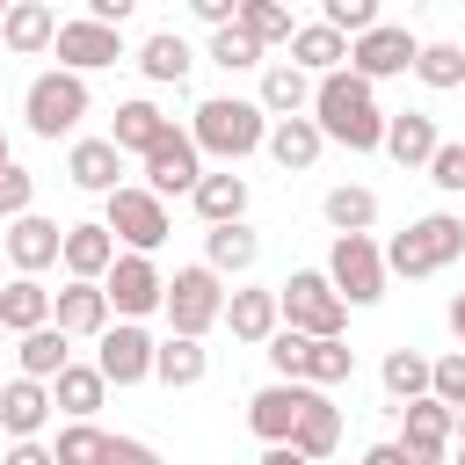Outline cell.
I'll return each mask as SVG.
<instances>
[{
	"label": "cell",
	"mask_w": 465,
	"mask_h": 465,
	"mask_svg": "<svg viewBox=\"0 0 465 465\" xmlns=\"http://www.w3.org/2000/svg\"><path fill=\"white\" fill-rule=\"evenodd\" d=\"M429 182H436L443 196H465V138H443V145L429 153Z\"/></svg>",
	"instance_id": "43"
},
{
	"label": "cell",
	"mask_w": 465,
	"mask_h": 465,
	"mask_svg": "<svg viewBox=\"0 0 465 465\" xmlns=\"http://www.w3.org/2000/svg\"><path fill=\"white\" fill-rule=\"evenodd\" d=\"M276 312L298 334H341L349 327V298L327 283V269H291V283L276 291Z\"/></svg>",
	"instance_id": "5"
},
{
	"label": "cell",
	"mask_w": 465,
	"mask_h": 465,
	"mask_svg": "<svg viewBox=\"0 0 465 465\" xmlns=\"http://www.w3.org/2000/svg\"><path fill=\"white\" fill-rule=\"evenodd\" d=\"M378 378H385V392L407 407V400H421V392H429V356H414V349H392Z\"/></svg>",
	"instance_id": "40"
},
{
	"label": "cell",
	"mask_w": 465,
	"mask_h": 465,
	"mask_svg": "<svg viewBox=\"0 0 465 465\" xmlns=\"http://www.w3.org/2000/svg\"><path fill=\"white\" fill-rule=\"evenodd\" d=\"M51 36H58V15H51L44 0H7V15H0V44H7L15 58L51 51Z\"/></svg>",
	"instance_id": "18"
},
{
	"label": "cell",
	"mask_w": 465,
	"mask_h": 465,
	"mask_svg": "<svg viewBox=\"0 0 465 465\" xmlns=\"http://www.w3.org/2000/svg\"><path fill=\"white\" fill-rule=\"evenodd\" d=\"M262 465H312V458H305L298 443H269V450H262Z\"/></svg>",
	"instance_id": "52"
},
{
	"label": "cell",
	"mask_w": 465,
	"mask_h": 465,
	"mask_svg": "<svg viewBox=\"0 0 465 465\" xmlns=\"http://www.w3.org/2000/svg\"><path fill=\"white\" fill-rule=\"evenodd\" d=\"M189 15H196V22H211V29H225V22L240 15V0H189Z\"/></svg>",
	"instance_id": "49"
},
{
	"label": "cell",
	"mask_w": 465,
	"mask_h": 465,
	"mask_svg": "<svg viewBox=\"0 0 465 465\" xmlns=\"http://www.w3.org/2000/svg\"><path fill=\"white\" fill-rule=\"evenodd\" d=\"M58 240H65V232H58L51 218H36V211H22V218L7 225V240H0V247H7V262H15L22 276H44V269L58 262Z\"/></svg>",
	"instance_id": "17"
},
{
	"label": "cell",
	"mask_w": 465,
	"mask_h": 465,
	"mask_svg": "<svg viewBox=\"0 0 465 465\" xmlns=\"http://www.w3.org/2000/svg\"><path fill=\"white\" fill-rule=\"evenodd\" d=\"M450 450H458L450 465H465V414H458V429H450Z\"/></svg>",
	"instance_id": "54"
},
{
	"label": "cell",
	"mask_w": 465,
	"mask_h": 465,
	"mask_svg": "<svg viewBox=\"0 0 465 465\" xmlns=\"http://www.w3.org/2000/svg\"><path fill=\"white\" fill-rule=\"evenodd\" d=\"M327 283H334L349 305H378V298H385V254H378V240H371V232H334Z\"/></svg>",
	"instance_id": "8"
},
{
	"label": "cell",
	"mask_w": 465,
	"mask_h": 465,
	"mask_svg": "<svg viewBox=\"0 0 465 465\" xmlns=\"http://www.w3.org/2000/svg\"><path fill=\"white\" fill-rule=\"evenodd\" d=\"M94 371H102L109 385H138V378H153V334H145L138 320L102 327V356H94Z\"/></svg>",
	"instance_id": "15"
},
{
	"label": "cell",
	"mask_w": 465,
	"mask_h": 465,
	"mask_svg": "<svg viewBox=\"0 0 465 465\" xmlns=\"http://www.w3.org/2000/svg\"><path fill=\"white\" fill-rule=\"evenodd\" d=\"M291 443H298L305 458H327V450L341 443V407H334L327 392H312V407L298 414V429H291Z\"/></svg>",
	"instance_id": "35"
},
{
	"label": "cell",
	"mask_w": 465,
	"mask_h": 465,
	"mask_svg": "<svg viewBox=\"0 0 465 465\" xmlns=\"http://www.w3.org/2000/svg\"><path fill=\"white\" fill-rule=\"evenodd\" d=\"M0 167H7V131H0Z\"/></svg>",
	"instance_id": "55"
},
{
	"label": "cell",
	"mask_w": 465,
	"mask_h": 465,
	"mask_svg": "<svg viewBox=\"0 0 465 465\" xmlns=\"http://www.w3.org/2000/svg\"><path fill=\"white\" fill-rule=\"evenodd\" d=\"M65 174H73V189H94V196H109V189H116V174H124V153H116V138H80V145L65 153Z\"/></svg>",
	"instance_id": "23"
},
{
	"label": "cell",
	"mask_w": 465,
	"mask_h": 465,
	"mask_svg": "<svg viewBox=\"0 0 465 465\" xmlns=\"http://www.w3.org/2000/svg\"><path fill=\"white\" fill-rule=\"evenodd\" d=\"M65 341H73V334H65L58 320L29 327V334H22V378H44V385H51V378L73 363V349H65Z\"/></svg>",
	"instance_id": "31"
},
{
	"label": "cell",
	"mask_w": 465,
	"mask_h": 465,
	"mask_svg": "<svg viewBox=\"0 0 465 465\" xmlns=\"http://www.w3.org/2000/svg\"><path fill=\"white\" fill-rule=\"evenodd\" d=\"M414 73H421V87H465V51L458 44H421L414 51Z\"/></svg>",
	"instance_id": "39"
},
{
	"label": "cell",
	"mask_w": 465,
	"mask_h": 465,
	"mask_svg": "<svg viewBox=\"0 0 465 465\" xmlns=\"http://www.w3.org/2000/svg\"><path fill=\"white\" fill-rule=\"evenodd\" d=\"M232 22H240L254 44H291V29H298L283 0H240V15H232Z\"/></svg>",
	"instance_id": "38"
},
{
	"label": "cell",
	"mask_w": 465,
	"mask_h": 465,
	"mask_svg": "<svg viewBox=\"0 0 465 465\" xmlns=\"http://www.w3.org/2000/svg\"><path fill=\"white\" fill-rule=\"evenodd\" d=\"M22 116H29V131H36V138H65V131L87 116V73H73V65L36 73V80H29V94H22Z\"/></svg>",
	"instance_id": "6"
},
{
	"label": "cell",
	"mask_w": 465,
	"mask_h": 465,
	"mask_svg": "<svg viewBox=\"0 0 465 465\" xmlns=\"http://www.w3.org/2000/svg\"><path fill=\"white\" fill-rule=\"evenodd\" d=\"M102 392H109V378H102L94 363H65V371L51 378V407H65L73 421H94V407H102Z\"/></svg>",
	"instance_id": "28"
},
{
	"label": "cell",
	"mask_w": 465,
	"mask_h": 465,
	"mask_svg": "<svg viewBox=\"0 0 465 465\" xmlns=\"http://www.w3.org/2000/svg\"><path fill=\"white\" fill-rule=\"evenodd\" d=\"M429 392H436L443 407H465V349H458V356H436V363H429Z\"/></svg>",
	"instance_id": "44"
},
{
	"label": "cell",
	"mask_w": 465,
	"mask_h": 465,
	"mask_svg": "<svg viewBox=\"0 0 465 465\" xmlns=\"http://www.w3.org/2000/svg\"><path fill=\"white\" fill-rule=\"evenodd\" d=\"M341 58H349V36H341V29H327V22L291 29V65H305V73H334Z\"/></svg>",
	"instance_id": "34"
},
{
	"label": "cell",
	"mask_w": 465,
	"mask_h": 465,
	"mask_svg": "<svg viewBox=\"0 0 465 465\" xmlns=\"http://www.w3.org/2000/svg\"><path fill=\"white\" fill-rule=\"evenodd\" d=\"M160 305H167V334H196V341H203V327L225 312L218 269H211V262H196V269H174V276H167V291H160Z\"/></svg>",
	"instance_id": "7"
},
{
	"label": "cell",
	"mask_w": 465,
	"mask_h": 465,
	"mask_svg": "<svg viewBox=\"0 0 465 465\" xmlns=\"http://www.w3.org/2000/svg\"><path fill=\"white\" fill-rule=\"evenodd\" d=\"M203 371H211V356H203L196 334H167V341H153V378H160V385L189 392V385H203Z\"/></svg>",
	"instance_id": "25"
},
{
	"label": "cell",
	"mask_w": 465,
	"mask_h": 465,
	"mask_svg": "<svg viewBox=\"0 0 465 465\" xmlns=\"http://www.w3.org/2000/svg\"><path fill=\"white\" fill-rule=\"evenodd\" d=\"M262 109H269V116H298V109H312V73L291 65V58L269 65V73H262Z\"/></svg>",
	"instance_id": "33"
},
{
	"label": "cell",
	"mask_w": 465,
	"mask_h": 465,
	"mask_svg": "<svg viewBox=\"0 0 465 465\" xmlns=\"http://www.w3.org/2000/svg\"><path fill=\"white\" fill-rule=\"evenodd\" d=\"M312 392H320V385H305V378H276V385H262V392L247 400V429H254L262 443H291V429H298V414L312 407Z\"/></svg>",
	"instance_id": "13"
},
{
	"label": "cell",
	"mask_w": 465,
	"mask_h": 465,
	"mask_svg": "<svg viewBox=\"0 0 465 465\" xmlns=\"http://www.w3.org/2000/svg\"><path fill=\"white\" fill-rule=\"evenodd\" d=\"M102 465H160V450L138 443V436H109V443H102Z\"/></svg>",
	"instance_id": "47"
},
{
	"label": "cell",
	"mask_w": 465,
	"mask_h": 465,
	"mask_svg": "<svg viewBox=\"0 0 465 465\" xmlns=\"http://www.w3.org/2000/svg\"><path fill=\"white\" fill-rule=\"evenodd\" d=\"M102 225H109L124 247H138V254H153V247L174 232V225H167V203H160L153 189H131V182L109 189V218H102Z\"/></svg>",
	"instance_id": "9"
},
{
	"label": "cell",
	"mask_w": 465,
	"mask_h": 465,
	"mask_svg": "<svg viewBox=\"0 0 465 465\" xmlns=\"http://www.w3.org/2000/svg\"><path fill=\"white\" fill-rule=\"evenodd\" d=\"M189 65H196V51H189L174 29L145 36V51H138V73H145V80H160V87H182V80H189Z\"/></svg>",
	"instance_id": "32"
},
{
	"label": "cell",
	"mask_w": 465,
	"mask_h": 465,
	"mask_svg": "<svg viewBox=\"0 0 465 465\" xmlns=\"http://www.w3.org/2000/svg\"><path fill=\"white\" fill-rule=\"evenodd\" d=\"M58 262H65L73 276L102 283V269L116 262V232H109V225H65V240H58Z\"/></svg>",
	"instance_id": "24"
},
{
	"label": "cell",
	"mask_w": 465,
	"mask_h": 465,
	"mask_svg": "<svg viewBox=\"0 0 465 465\" xmlns=\"http://www.w3.org/2000/svg\"><path fill=\"white\" fill-rule=\"evenodd\" d=\"M458 254H465V218L429 211V218H414V225L385 247V269H400V276H436V269H450Z\"/></svg>",
	"instance_id": "4"
},
{
	"label": "cell",
	"mask_w": 465,
	"mask_h": 465,
	"mask_svg": "<svg viewBox=\"0 0 465 465\" xmlns=\"http://www.w3.org/2000/svg\"><path fill=\"white\" fill-rule=\"evenodd\" d=\"M312 124H320V138H334L349 153H378L385 145V109H378L371 80L349 73V65H334V73L312 80Z\"/></svg>",
	"instance_id": "1"
},
{
	"label": "cell",
	"mask_w": 465,
	"mask_h": 465,
	"mask_svg": "<svg viewBox=\"0 0 465 465\" xmlns=\"http://www.w3.org/2000/svg\"><path fill=\"white\" fill-rule=\"evenodd\" d=\"M51 44H58V58H65L73 73H94V65H116V58H124L116 22H94V15H87V22H58Z\"/></svg>",
	"instance_id": "16"
},
{
	"label": "cell",
	"mask_w": 465,
	"mask_h": 465,
	"mask_svg": "<svg viewBox=\"0 0 465 465\" xmlns=\"http://www.w3.org/2000/svg\"><path fill=\"white\" fill-rule=\"evenodd\" d=\"M0 465H58V458H51V450H44L36 436H15V450H7Z\"/></svg>",
	"instance_id": "48"
},
{
	"label": "cell",
	"mask_w": 465,
	"mask_h": 465,
	"mask_svg": "<svg viewBox=\"0 0 465 465\" xmlns=\"http://www.w3.org/2000/svg\"><path fill=\"white\" fill-rule=\"evenodd\" d=\"M102 291H109V305L124 312V320H145L153 305H160V291H167V276L153 269V254H116L109 269H102Z\"/></svg>",
	"instance_id": "12"
},
{
	"label": "cell",
	"mask_w": 465,
	"mask_h": 465,
	"mask_svg": "<svg viewBox=\"0 0 465 465\" xmlns=\"http://www.w3.org/2000/svg\"><path fill=\"white\" fill-rule=\"evenodd\" d=\"M0 15H7V0H0Z\"/></svg>",
	"instance_id": "56"
},
{
	"label": "cell",
	"mask_w": 465,
	"mask_h": 465,
	"mask_svg": "<svg viewBox=\"0 0 465 465\" xmlns=\"http://www.w3.org/2000/svg\"><path fill=\"white\" fill-rule=\"evenodd\" d=\"M189 203H196L203 225H232V218H247V182L240 174H196Z\"/></svg>",
	"instance_id": "26"
},
{
	"label": "cell",
	"mask_w": 465,
	"mask_h": 465,
	"mask_svg": "<svg viewBox=\"0 0 465 465\" xmlns=\"http://www.w3.org/2000/svg\"><path fill=\"white\" fill-rule=\"evenodd\" d=\"M218 320H225V327H232V341H269V334H276V320H283V312H276V291H232V298H225V312H218Z\"/></svg>",
	"instance_id": "27"
},
{
	"label": "cell",
	"mask_w": 465,
	"mask_h": 465,
	"mask_svg": "<svg viewBox=\"0 0 465 465\" xmlns=\"http://www.w3.org/2000/svg\"><path fill=\"white\" fill-rule=\"evenodd\" d=\"M196 174H203V153H196V138L167 124V131L145 145V182H153V196H182V189H196Z\"/></svg>",
	"instance_id": "14"
},
{
	"label": "cell",
	"mask_w": 465,
	"mask_h": 465,
	"mask_svg": "<svg viewBox=\"0 0 465 465\" xmlns=\"http://www.w3.org/2000/svg\"><path fill=\"white\" fill-rule=\"evenodd\" d=\"M363 465H414V458H407L400 443H371V450H363Z\"/></svg>",
	"instance_id": "51"
},
{
	"label": "cell",
	"mask_w": 465,
	"mask_h": 465,
	"mask_svg": "<svg viewBox=\"0 0 465 465\" xmlns=\"http://www.w3.org/2000/svg\"><path fill=\"white\" fill-rule=\"evenodd\" d=\"M102 443H109V436H102L94 421H73V429H58L51 458H58V465H102Z\"/></svg>",
	"instance_id": "42"
},
{
	"label": "cell",
	"mask_w": 465,
	"mask_h": 465,
	"mask_svg": "<svg viewBox=\"0 0 465 465\" xmlns=\"http://www.w3.org/2000/svg\"><path fill=\"white\" fill-rule=\"evenodd\" d=\"M29 196H36V174L7 160V167H0V218H22V211H29Z\"/></svg>",
	"instance_id": "46"
},
{
	"label": "cell",
	"mask_w": 465,
	"mask_h": 465,
	"mask_svg": "<svg viewBox=\"0 0 465 465\" xmlns=\"http://www.w3.org/2000/svg\"><path fill=\"white\" fill-rule=\"evenodd\" d=\"M327 225L334 232H371V218H378V196L371 189H356V182H341V189H327Z\"/></svg>",
	"instance_id": "37"
},
{
	"label": "cell",
	"mask_w": 465,
	"mask_h": 465,
	"mask_svg": "<svg viewBox=\"0 0 465 465\" xmlns=\"http://www.w3.org/2000/svg\"><path fill=\"white\" fill-rule=\"evenodd\" d=\"M160 131H167V116H160L153 102H124V109H116V124H109L116 153H145V145H153Z\"/></svg>",
	"instance_id": "36"
},
{
	"label": "cell",
	"mask_w": 465,
	"mask_h": 465,
	"mask_svg": "<svg viewBox=\"0 0 465 465\" xmlns=\"http://www.w3.org/2000/svg\"><path fill=\"white\" fill-rule=\"evenodd\" d=\"M131 7H138V0H87V15H94V22H124Z\"/></svg>",
	"instance_id": "50"
},
{
	"label": "cell",
	"mask_w": 465,
	"mask_h": 465,
	"mask_svg": "<svg viewBox=\"0 0 465 465\" xmlns=\"http://www.w3.org/2000/svg\"><path fill=\"white\" fill-rule=\"evenodd\" d=\"M269 363L276 378H305V385H341L356 371V349L341 334H298V327H276L269 334Z\"/></svg>",
	"instance_id": "3"
},
{
	"label": "cell",
	"mask_w": 465,
	"mask_h": 465,
	"mask_svg": "<svg viewBox=\"0 0 465 465\" xmlns=\"http://www.w3.org/2000/svg\"><path fill=\"white\" fill-rule=\"evenodd\" d=\"M443 138H436V116H421V109H400V116H385V145L378 153H392L400 167H429V153H436Z\"/></svg>",
	"instance_id": "22"
},
{
	"label": "cell",
	"mask_w": 465,
	"mask_h": 465,
	"mask_svg": "<svg viewBox=\"0 0 465 465\" xmlns=\"http://www.w3.org/2000/svg\"><path fill=\"white\" fill-rule=\"evenodd\" d=\"M450 334H458V341H465V291H458V298H450Z\"/></svg>",
	"instance_id": "53"
},
{
	"label": "cell",
	"mask_w": 465,
	"mask_h": 465,
	"mask_svg": "<svg viewBox=\"0 0 465 465\" xmlns=\"http://www.w3.org/2000/svg\"><path fill=\"white\" fill-rule=\"evenodd\" d=\"M269 109L262 102H240V94H211V102H196V124H189V138H196V153H218V160H247L262 138H269V124H262Z\"/></svg>",
	"instance_id": "2"
},
{
	"label": "cell",
	"mask_w": 465,
	"mask_h": 465,
	"mask_svg": "<svg viewBox=\"0 0 465 465\" xmlns=\"http://www.w3.org/2000/svg\"><path fill=\"white\" fill-rule=\"evenodd\" d=\"M211 65H225V73H240V65H262V44H254L240 22H225V29H211Z\"/></svg>",
	"instance_id": "41"
},
{
	"label": "cell",
	"mask_w": 465,
	"mask_h": 465,
	"mask_svg": "<svg viewBox=\"0 0 465 465\" xmlns=\"http://www.w3.org/2000/svg\"><path fill=\"white\" fill-rule=\"evenodd\" d=\"M51 421V385L44 378H7L0 385V429L7 436H36Z\"/></svg>",
	"instance_id": "21"
},
{
	"label": "cell",
	"mask_w": 465,
	"mask_h": 465,
	"mask_svg": "<svg viewBox=\"0 0 465 465\" xmlns=\"http://www.w3.org/2000/svg\"><path fill=\"white\" fill-rule=\"evenodd\" d=\"M44 320H51V291L15 269V283H0V327H7V334H29V327H44Z\"/></svg>",
	"instance_id": "29"
},
{
	"label": "cell",
	"mask_w": 465,
	"mask_h": 465,
	"mask_svg": "<svg viewBox=\"0 0 465 465\" xmlns=\"http://www.w3.org/2000/svg\"><path fill=\"white\" fill-rule=\"evenodd\" d=\"M320 22H327V29H341V36H356V29H371V22H378V0H320Z\"/></svg>",
	"instance_id": "45"
},
{
	"label": "cell",
	"mask_w": 465,
	"mask_h": 465,
	"mask_svg": "<svg viewBox=\"0 0 465 465\" xmlns=\"http://www.w3.org/2000/svg\"><path fill=\"white\" fill-rule=\"evenodd\" d=\"M51 320H58L65 334H102V327H109V291L87 283V276H73L65 291H51Z\"/></svg>",
	"instance_id": "19"
},
{
	"label": "cell",
	"mask_w": 465,
	"mask_h": 465,
	"mask_svg": "<svg viewBox=\"0 0 465 465\" xmlns=\"http://www.w3.org/2000/svg\"><path fill=\"white\" fill-rule=\"evenodd\" d=\"M414 29H400V22H371V29H356L349 36V73H363V80H392V73H414Z\"/></svg>",
	"instance_id": "10"
},
{
	"label": "cell",
	"mask_w": 465,
	"mask_h": 465,
	"mask_svg": "<svg viewBox=\"0 0 465 465\" xmlns=\"http://www.w3.org/2000/svg\"><path fill=\"white\" fill-rule=\"evenodd\" d=\"M203 254H211V269H218V276H247V269L262 262V240L232 218V225H211V232H203Z\"/></svg>",
	"instance_id": "30"
},
{
	"label": "cell",
	"mask_w": 465,
	"mask_h": 465,
	"mask_svg": "<svg viewBox=\"0 0 465 465\" xmlns=\"http://www.w3.org/2000/svg\"><path fill=\"white\" fill-rule=\"evenodd\" d=\"M262 145H269V160H276L283 174H305V167L320 160V145H327V138H320V124L298 109V116H276V131H269Z\"/></svg>",
	"instance_id": "20"
},
{
	"label": "cell",
	"mask_w": 465,
	"mask_h": 465,
	"mask_svg": "<svg viewBox=\"0 0 465 465\" xmlns=\"http://www.w3.org/2000/svg\"><path fill=\"white\" fill-rule=\"evenodd\" d=\"M450 429H458V407H443L436 392H421V400H407V407H400V450H407L414 465H443Z\"/></svg>",
	"instance_id": "11"
}]
</instances>
